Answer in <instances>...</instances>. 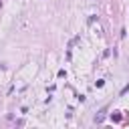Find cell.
Returning a JSON list of instances; mask_svg holds the SVG:
<instances>
[{"label": "cell", "instance_id": "6da1fadb", "mask_svg": "<svg viewBox=\"0 0 129 129\" xmlns=\"http://www.w3.org/2000/svg\"><path fill=\"white\" fill-rule=\"evenodd\" d=\"M127 91H129V85H127V87H123V91H121V95H125Z\"/></svg>", "mask_w": 129, "mask_h": 129}]
</instances>
